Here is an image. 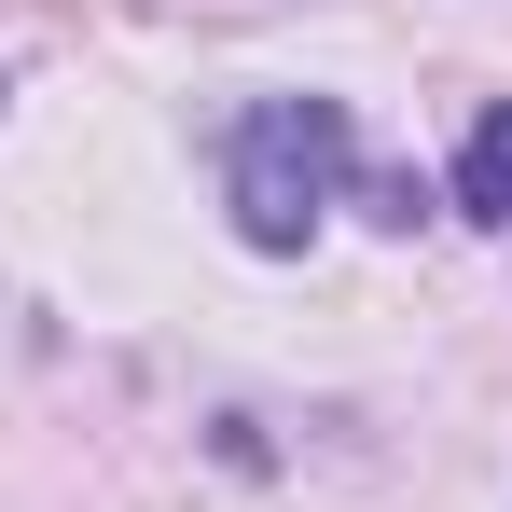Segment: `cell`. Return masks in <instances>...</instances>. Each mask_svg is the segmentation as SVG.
Listing matches in <instances>:
<instances>
[{
    "label": "cell",
    "mask_w": 512,
    "mask_h": 512,
    "mask_svg": "<svg viewBox=\"0 0 512 512\" xmlns=\"http://www.w3.org/2000/svg\"><path fill=\"white\" fill-rule=\"evenodd\" d=\"M457 222H512V111H485L457 139Z\"/></svg>",
    "instance_id": "7a4b0ae2"
},
{
    "label": "cell",
    "mask_w": 512,
    "mask_h": 512,
    "mask_svg": "<svg viewBox=\"0 0 512 512\" xmlns=\"http://www.w3.org/2000/svg\"><path fill=\"white\" fill-rule=\"evenodd\" d=\"M346 167H360V139H346L333 97H263L250 125H236V153H222L236 236H250V250H305V236H319V208L346 194Z\"/></svg>",
    "instance_id": "6da1fadb"
}]
</instances>
